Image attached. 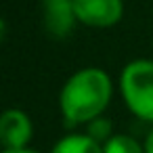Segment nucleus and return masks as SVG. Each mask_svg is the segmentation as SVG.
I'll return each instance as SVG.
<instances>
[{"mask_svg": "<svg viewBox=\"0 0 153 153\" xmlns=\"http://www.w3.org/2000/svg\"><path fill=\"white\" fill-rule=\"evenodd\" d=\"M113 97L111 76L101 67H84L71 74L59 92V111L63 122L74 126H86L94 117L103 115Z\"/></svg>", "mask_w": 153, "mask_h": 153, "instance_id": "obj_1", "label": "nucleus"}, {"mask_svg": "<svg viewBox=\"0 0 153 153\" xmlns=\"http://www.w3.org/2000/svg\"><path fill=\"white\" fill-rule=\"evenodd\" d=\"M120 94L134 117L153 124V59H132L124 65Z\"/></svg>", "mask_w": 153, "mask_h": 153, "instance_id": "obj_2", "label": "nucleus"}, {"mask_svg": "<svg viewBox=\"0 0 153 153\" xmlns=\"http://www.w3.org/2000/svg\"><path fill=\"white\" fill-rule=\"evenodd\" d=\"M78 23L107 30L124 17V2L122 0H74Z\"/></svg>", "mask_w": 153, "mask_h": 153, "instance_id": "obj_3", "label": "nucleus"}, {"mask_svg": "<svg viewBox=\"0 0 153 153\" xmlns=\"http://www.w3.org/2000/svg\"><path fill=\"white\" fill-rule=\"evenodd\" d=\"M32 136H34V122L23 109L11 107L0 113V143L4 149L30 147Z\"/></svg>", "mask_w": 153, "mask_h": 153, "instance_id": "obj_4", "label": "nucleus"}, {"mask_svg": "<svg viewBox=\"0 0 153 153\" xmlns=\"http://www.w3.org/2000/svg\"><path fill=\"white\" fill-rule=\"evenodd\" d=\"M40 11H42V25L46 34L53 38L69 36L78 23L74 0H40Z\"/></svg>", "mask_w": 153, "mask_h": 153, "instance_id": "obj_5", "label": "nucleus"}, {"mask_svg": "<svg viewBox=\"0 0 153 153\" xmlns=\"http://www.w3.org/2000/svg\"><path fill=\"white\" fill-rule=\"evenodd\" d=\"M51 153H103V145L90 138L86 132H71L61 136L53 145Z\"/></svg>", "mask_w": 153, "mask_h": 153, "instance_id": "obj_6", "label": "nucleus"}, {"mask_svg": "<svg viewBox=\"0 0 153 153\" xmlns=\"http://www.w3.org/2000/svg\"><path fill=\"white\" fill-rule=\"evenodd\" d=\"M103 153H145L143 143L130 134L115 132L107 143H103Z\"/></svg>", "mask_w": 153, "mask_h": 153, "instance_id": "obj_7", "label": "nucleus"}, {"mask_svg": "<svg viewBox=\"0 0 153 153\" xmlns=\"http://www.w3.org/2000/svg\"><path fill=\"white\" fill-rule=\"evenodd\" d=\"M90 138H94L97 143H107L115 132H113V124H111V120L109 117H105V115H99V117H94L92 122H88L86 124V130H84Z\"/></svg>", "mask_w": 153, "mask_h": 153, "instance_id": "obj_8", "label": "nucleus"}, {"mask_svg": "<svg viewBox=\"0 0 153 153\" xmlns=\"http://www.w3.org/2000/svg\"><path fill=\"white\" fill-rule=\"evenodd\" d=\"M143 149H145V153H153V126H151V130L147 132V136L143 140Z\"/></svg>", "mask_w": 153, "mask_h": 153, "instance_id": "obj_9", "label": "nucleus"}, {"mask_svg": "<svg viewBox=\"0 0 153 153\" xmlns=\"http://www.w3.org/2000/svg\"><path fill=\"white\" fill-rule=\"evenodd\" d=\"M2 153H40L32 147H23V149H2Z\"/></svg>", "mask_w": 153, "mask_h": 153, "instance_id": "obj_10", "label": "nucleus"}, {"mask_svg": "<svg viewBox=\"0 0 153 153\" xmlns=\"http://www.w3.org/2000/svg\"><path fill=\"white\" fill-rule=\"evenodd\" d=\"M4 36H7V23H4L2 17H0V42L4 40Z\"/></svg>", "mask_w": 153, "mask_h": 153, "instance_id": "obj_11", "label": "nucleus"}, {"mask_svg": "<svg viewBox=\"0 0 153 153\" xmlns=\"http://www.w3.org/2000/svg\"><path fill=\"white\" fill-rule=\"evenodd\" d=\"M2 149H4V147H2V143H0V153H2Z\"/></svg>", "mask_w": 153, "mask_h": 153, "instance_id": "obj_12", "label": "nucleus"}]
</instances>
